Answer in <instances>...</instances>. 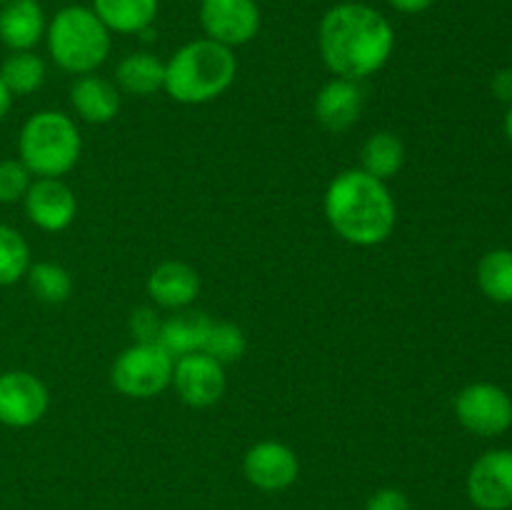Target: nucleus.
Wrapping results in <instances>:
<instances>
[{
    "instance_id": "obj_29",
    "label": "nucleus",
    "mask_w": 512,
    "mask_h": 510,
    "mask_svg": "<svg viewBox=\"0 0 512 510\" xmlns=\"http://www.w3.org/2000/svg\"><path fill=\"white\" fill-rule=\"evenodd\" d=\"M365 510H410V500L398 488H380L365 503Z\"/></svg>"
},
{
    "instance_id": "obj_10",
    "label": "nucleus",
    "mask_w": 512,
    "mask_h": 510,
    "mask_svg": "<svg viewBox=\"0 0 512 510\" xmlns=\"http://www.w3.org/2000/svg\"><path fill=\"white\" fill-rule=\"evenodd\" d=\"M170 385L190 408H210L225 395V385H228L225 365H220L218 360L205 353L183 355V358L175 360L173 383Z\"/></svg>"
},
{
    "instance_id": "obj_3",
    "label": "nucleus",
    "mask_w": 512,
    "mask_h": 510,
    "mask_svg": "<svg viewBox=\"0 0 512 510\" xmlns=\"http://www.w3.org/2000/svg\"><path fill=\"white\" fill-rule=\"evenodd\" d=\"M238 78L233 48L210 38L180 45L165 63L163 90L180 105H205L228 93Z\"/></svg>"
},
{
    "instance_id": "obj_24",
    "label": "nucleus",
    "mask_w": 512,
    "mask_h": 510,
    "mask_svg": "<svg viewBox=\"0 0 512 510\" xmlns=\"http://www.w3.org/2000/svg\"><path fill=\"white\" fill-rule=\"evenodd\" d=\"M25 278H28L30 290H33V295L40 303L60 305L70 298V293H73V278H70L68 270L58 263H48V260H45V263L30 265Z\"/></svg>"
},
{
    "instance_id": "obj_9",
    "label": "nucleus",
    "mask_w": 512,
    "mask_h": 510,
    "mask_svg": "<svg viewBox=\"0 0 512 510\" xmlns=\"http://www.w3.org/2000/svg\"><path fill=\"white\" fill-rule=\"evenodd\" d=\"M50 393L38 375L28 370L0 373V423L8 428H30L48 413Z\"/></svg>"
},
{
    "instance_id": "obj_17",
    "label": "nucleus",
    "mask_w": 512,
    "mask_h": 510,
    "mask_svg": "<svg viewBox=\"0 0 512 510\" xmlns=\"http://www.w3.org/2000/svg\"><path fill=\"white\" fill-rule=\"evenodd\" d=\"M70 105L85 123L105 125L120 113V90L103 75H78L70 85Z\"/></svg>"
},
{
    "instance_id": "obj_21",
    "label": "nucleus",
    "mask_w": 512,
    "mask_h": 510,
    "mask_svg": "<svg viewBox=\"0 0 512 510\" xmlns=\"http://www.w3.org/2000/svg\"><path fill=\"white\" fill-rule=\"evenodd\" d=\"M405 165V145L390 130H378L370 135L360 148V170H365L373 178L388 183L390 178L403 170Z\"/></svg>"
},
{
    "instance_id": "obj_31",
    "label": "nucleus",
    "mask_w": 512,
    "mask_h": 510,
    "mask_svg": "<svg viewBox=\"0 0 512 510\" xmlns=\"http://www.w3.org/2000/svg\"><path fill=\"white\" fill-rule=\"evenodd\" d=\"M493 90L500 100H512V70H500L495 75Z\"/></svg>"
},
{
    "instance_id": "obj_22",
    "label": "nucleus",
    "mask_w": 512,
    "mask_h": 510,
    "mask_svg": "<svg viewBox=\"0 0 512 510\" xmlns=\"http://www.w3.org/2000/svg\"><path fill=\"white\" fill-rule=\"evenodd\" d=\"M45 60L35 55L33 50H18L10 53L0 65V80L5 83L8 93L13 95H30L43 88L45 83Z\"/></svg>"
},
{
    "instance_id": "obj_6",
    "label": "nucleus",
    "mask_w": 512,
    "mask_h": 510,
    "mask_svg": "<svg viewBox=\"0 0 512 510\" xmlns=\"http://www.w3.org/2000/svg\"><path fill=\"white\" fill-rule=\"evenodd\" d=\"M175 360L158 343H133L115 358L110 383L125 398L148 400L173 383Z\"/></svg>"
},
{
    "instance_id": "obj_23",
    "label": "nucleus",
    "mask_w": 512,
    "mask_h": 510,
    "mask_svg": "<svg viewBox=\"0 0 512 510\" xmlns=\"http://www.w3.org/2000/svg\"><path fill=\"white\" fill-rule=\"evenodd\" d=\"M478 285L493 303H512V250H490L478 263Z\"/></svg>"
},
{
    "instance_id": "obj_15",
    "label": "nucleus",
    "mask_w": 512,
    "mask_h": 510,
    "mask_svg": "<svg viewBox=\"0 0 512 510\" xmlns=\"http://www.w3.org/2000/svg\"><path fill=\"white\" fill-rule=\"evenodd\" d=\"M200 293V275L183 260H165L148 275V295L158 308L183 310L193 305Z\"/></svg>"
},
{
    "instance_id": "obj_18",
    "label": "nucleus",
    "mask_w": 512,
    "mask_h": 510,
    "mask_svg": "<svg viewBox=\"0 0 512 510\" xmlns=\"http://www.w3.org/2000/svg\"><path fill=\"white\" fill-rule=\"evenodd\" d=\"M210 320L213 318L200 313V310H173V315L165 318L163 325H160L158 345L173 360L190 353H200L205 343V335H208Z\"/></svg>"
},
{
    "instance_id": "obj_14",
    "label": "nucleus",
    "mask_w": 512,
    "mask_h": 510,
    "mask_svg": "<svg viewBox=\"0 0 512 510\" xmlns=\"http://www.w3.org/2000/svg\"><path fill=\"white\" fill-rule=\"evenodd\" d=\"M365 108V90L358 80L333 78L318 90L313 103L315 120L330 133H345L360 120Z\"/></svg>"
},
{
    "instance_id": "obj_34",
    "label": "nucleus",
    "mask_w": 512,
    "mask_h": 510,
    "mask_svg": "<svg viewBox=\"0 0 512 510\" xmlns=\"http://www.w3.org/2000/svg\"><path fill=\"white\" fill-rule=\"evenodd\" d=\"M5 3V0H0V5H3Z\"/></svg>"
},
{
    "instance_id": "obj_8",
    "label": "nucleus",
    "mask_w": 512,
    "mask_h": 510,
    "mask_svg": "<svg viewBox=\"0 0 512 510\" xmlns=\"http://www.w3.org/2000/svg\"><path fill=\"white\" fill-rule=\"evenodd\" d=\"M455 418L470 433L495 438L512 425V400L500 385L473 383L455 398Z\"/></svg>"
},
{
    "instance_id": "obj_12",
    "label": "nucleus",
    "mask_w": 512,
    "mask_h": 510,
    "mask_svg": "<svg viewBox=\"0 0 512 510\" xmlns=\"http://www.w3.org/2000/svg\"><path fill=\"white\" fill-rule=\"evenodd\" d=\"M468 498L480 510L512 508V450H488L468 473Z\"/></svg>"
},
{
    "instance_id": "obj_30",
    "label": "nucleus",
    "mask_w": 512,
    "mask_h": 510,
    "mask_svg": "<svg viewBox=\"0 0 512 510\" xmlns=\"http://www.w3.org/2000/svg\"><path fill=\"white\" fill-rule=\"evenodd\" d=\"M433 3L435 0H388L390 8H395L403 15H420L433 8Z\"/></svg>"
},
{
    "instance_id": "obj_19",
    "label": "nucleus",
    "mask_w": 512,
    "mask_h": 510,
    "mask_svg": "<svg viewBox=\"0 0 512 510\" xmlns=\"http://www.w3.org/2000/svg\"><path fill=\"white\" fill-rule=\"evenodd\" d=\"M160 0H93V13L110 33L143 35L158 18Z\"/></svg>"
},
{
    "instance_id": "obj_20",
    "label": "nucleus",
    "mask_w": 512,
    "mask_h": 510,
    "mask_svg": "<svg viewBox=\"0 0 512 510\" xmlns=\"http://www.w3.org/2000/svg\"><path fill=\"white\" fill-rule=\"evenodd\" d=\"M115 85L120 93L148 98L165 85V63L148 50L128 53L115 68Z\"/></svg>"
},
{
    "instance_id": "obj_5",
    "label": "nucleus",
    "mask_w": 512,
    "mask_h": 510,
    "mask_svg": "<svg viewBox=\"0 0 512 510\" xmlns=\"http://www.w3.org/2000/svg\"><path fill=\"white\" fill-rule=\"evenodd\" d=\"M80 153H83V138L68 113L40 110L30 115L20 128V163L35 178H63L78 165Z\"/></svg>"
},
{
    "instance_id": "obj_25",
    "label": "nucleus",
    "mask_w": 512,
    "mask_h": 510,
    "mask_svg": "<svg viewBox=\"0 0 512 510\" xmlns=\"http://www.w3.org/2000/svg\"><path fill=\"white\" fill-rule=\"evenodd\" d=\"M245 350H248V338H245L240 325L230 323V320H210L208 335H205L200 353L210 355L220 365H230L238 363L245 355Z\"/></svg>"
},
{
    "instance_id": "obj_7",
    "label": "nucleus",
    "mask_w": 512,
    "mask_h": 510,
    "mask_svg": "<svg viewBox=\"0 0 512 510\" xmlns=\"http://www.w3.org/2000/svg\"><path fill=\"white\" fill-rule=\"evenodd\" d=\"M198 18L205 38L233 50L258 38L263 23L255 0H200Z\"/></svg>"
},
{
    "instance_id": "obj_4",
    "label": "nucleus",
    "mask_w": 512,
    "mask_h": 510,
    "mask_svg": "<svg viewBox=\"0 0 512 510\" xmlns=\"http://www.w3.org/2000/svg\"><path fill=\"white\" fill-rule=\"evenodd\" d=\"M110 30L88 5H65L45 30L53 63L70 75H90L108 60Z\"/></svg>"
},
{
    "instance_id": "obj_26",
    "label": "nucleus",
    "mask_w": 512,
    "mask_h": 510,
    "mask_svg": "<svg viewBox=\"0 0 512 510\" xmlns=\"http://www.w3.org/2000/svg\"><path fill=\"white\" fill-rule=\"evenodd\" d=\"M30 268V248L23 235L0 223V285H13Z\"/></svg>"
},
{
    "instance_id": "obj_28",
    "label": "nucleus",
    "mask_w": 512,
    "mask_h": 510,
    "mask_svg": "<svg viewBox=\"0 0 512 510\" xmlns=\"http://www.w3.org/2000/svg\"><path fill=\"white\" fill-rule=\"evenodd\" d=\"M160 325H163V320L155 315L153 308L133 310L128 320L130 335L135 338V343H158Z\"/></svg>"
},
{
    "instance_id": "obj_33",
    "label": "nucleus",
    "mask_w": 512,
    "mask_h": 510,
    "mask_svg": "<svg viewBox=\"0 0 512 510\" xmlns=\"http://www.w3.org/2000/svg\"><path fill=\"white\" fill-rule=\"evenodd\" d=\"M505 135H508V140L512 143V108L508 110V115H505Z\"/></svg>"
},
{
    "instance_id": "obj_16",
    "label": "nucleus",
    "mask_w": 512,
    "mask_h": 510,
    "mask_svg": "<svg viewBox=\"0 0 512 510\" xmlns=\"http://www.w3.org/2000/svg\"><path fill=\"white\" fill-rule=\"evenodd\" d=\"M45 20L40 0H5L0 5V43L18 50H33L45 38Z\"/></svg>"
},
{
    "instance_id": "obj_1",
    "label": "nucleus",
    "mask_w": 512,
    "mask_h": 510,
    "mask_svg": "<svg viewBox=\"0 0 512 510\" xmlns=\"http://www.w3.org/2000/svg\"><path fill=\"white\" fill-rule=\"evenodd\" d=\"M318 50L335 78L363 83L393 58L395 30L373 5L338 3L320 18Z\"/></svg>"
},
{
    "instance_id": "obj_2",
    "label": "nucleus",
    "mask_w": 512,
    "mask_h": 510,
    "mask_svg": "<svg viewBox=\"0 0 512 510\" xmlns=\"http://www.w3.org/2000/svg\"><path fill=\"white\" fill-rule=\"evenodd\" d=\"M323 210L335 235L358 248L385 243L398 223V205L388 183L360 168L343 170L330 180Z\"/></svg>"
},
{
    "instance_id": "obj_27",
    "label": "nucleus",
    "mask_w": 512,
    "mask_h": 510,
    "mask_svg": "<svg viewBox=\"0 0 512 510\" xmlns=\"http://www.w3.org/2000/svg\"><path fill=\"white\" fill-rule=\"evenodd\" d=\"M33 173L20 160H0V203H18L25 198Z\"/></svg>"
},
{
    "instance_id": "obj_11",
    "label": "nucleus",
    "mask_w": 512,
    "mask_h": 510,
    "mask_svg": "<svg viewBox=\"0 0 512 510\" xmlns=\"http://www.w3.org/2000/svg\"><path fill=\"white\" fill-rule=\"evenodd\" d=\"M243 473L253 488L263 493H280L298 480L300 460L290 445L280 440H260L245 453Z\"/></svg>"
},
{
    "instance_id": "obj_13",
    "label": "nucleus",
    "mask_w": 512,
    "mask_h": 510,
    "mask_svg": "<svg viewBox=\"0 0 512 510\" xmlns=\"http://www.w3.org/2000/svg\"><path fill=\"white\" fill-rule=\"evenodd\" d=\"M25 215L45 233H63L78 213V200L68 183L60 178H35L23 198Z\"/></svg>"
},
{
    "instance_id": "obj_32",
    "label": "nucleus",
    "mask_w": 512,
    "mask_h": 510,
    "mask_svg": "<svg viewBox=\"0 0 512 510\" xmlns=\"http://www.w3.org/2000/svg\"><path fill=\"white\" fill-rule=\"evenodd\" d=\"M10 103H13V95L8 93V88H5V83H3V80H0V120H3L5 115H8Z\"/></svg>"
}]
</instances>
